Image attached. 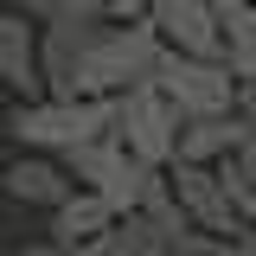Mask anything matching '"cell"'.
Listing matches in <instances>:
<instances>
[{"label":"cell","mask_w":256,"mask_h":256,"mask_svg":"<svg viewBox=\"0 0 256 256\" xmlns=\"http://www.w3.org/2000/svg\"><path fill=\"white\" fill-rule=\"evenodd\" d=\"M218 173H224V192H230V205H237V212H244V224L256 230V141H250L237 160H224Z\"/></svg>","instance_id":"obj_16"},{"label":"cell","mask_w":256,"mask_h":256,"mask_svg":"<svg viewBox=\"0 0 256 256\" xmlns=\"http://www.w3.org/2000/svg\"><path fill=\"white\" fill-rule=\"evenodd\" d=\"M102 256H173V244H166V237H160L154 224H148L141 212H134V218H122L116 230H109Z\"/></svg>","instance_id":"obj_15"},{"label":"cell","mask_w":256,"mask_h":256,"mask_svg":"<svg viewBox=\"0 0 256 256\" xmlns=\"http://www.w3.org/2000/svg\"><path fill=\"white\" fill-rule=\"evenodd\" d=\"M250 141H256V122L244 109H237V116H205V122L180 128V160H186V166H224V160L244 154Z\"/></svg>","instance_id":"obj_10"},{"label":"cell","mask_w":256,"mask_h":256,"mask_svg":"<svg viewBox=\"0 0 256 256\" xmlns=\"http://www.w3.org/2000/svg\"><path fill=\"white\" fill-rule=\"evenodd\" d=\"M26 20L38 26H90V20H109V0H13Z\"/></svg>","instance_id":"obj_14"},{"label":"cell","mask_w":256,"mask_h":256,"mask_svg":"<svg viewBox=\"0 0 256 256\" xmlns=\"http://www.w3.org/2000/svg\"><path fill=\"white\" fill-rule=\"evenodd\" d=\"M64 166H70V180H77V186L102 192L122 218H134V212L148 205V186H154V166H141V160L128 154L122 134H102V141H90V148H77Z\"/></svg>","instance_id":"obj_4"},{"label":"cell","mask_w":256,"mask_h":256,"mask_svg":"<svg viewBox=\"0 0 256 256\" xmlns=\"http://www.w3.org/2000/svg\"><path fill=\"white\" fill-rule=\"evenodd\" d=\"M160 64H166V45H160V32L148 20H109L102 38L90 45V58H84V77H77V96L84 102H122L128 90H148L160 77Z\"/></svg>","instance_id":"obj_1"},{"label":"cell","mask_w":256,"mask_h":256,"mask_svg":"<svg viewBox=\"0 0 256 256\" xmlns=\"http://www.w3.org/2000/svg\"><path fill=\"white\" fill-rule=\"evenodd\" d=\"M6 134L20 141V154L70 160L77 148H90V141H102V134H116V102H64V96L13 102V109H6Z\"/></svg>","instance_id":"obj_2"},{"label":"cell","mask_w":256,"mask_h":256,"mask_svg":"<svg viewBox=\"0 0 256 256\" xmlns=\"http://www.w3.org/2000/svg\"><path fill=\"white\" fill-rule=\"evenodd\" d=\"M218 256H256V237H244V244H224Z\"/></svg>","instance_id":"obj_19"},{"label":"cell","mask_w":256,"mask_h":256,"mask_svg":"<svg viewBox=\"0 0 256 256\" xmlns=\"http://www.w3.org/2000/svg\"><path fill=\"white\" fill-rule=\"evenodd\" d=\"M148 13H154V0H109V20H122V26L148 20Z\"/></svg>","instance_id":"obj_17"},{"label":"cell","mask_w":256,"mask_h":256,"mask_svg":"<svg viewBox=\"0 0 256 256\" xmlns=\"http://www.w3.org/2000/svg\"><path fill=\"white\" fill-rule=\"evenodd\" d=\"M180 128H186V116H180L154 84H148V90H128L122 102H116V134H122V148L141 160V166H154V173H166V166L180 160Z\"/></svg>","instance_id":"obj_5"},{"label":"cell","mask_w":256,"mask_h":256,"mask_svg":"<svg viewBox=\"0 0 256 256\" xmlns=\"http://www.w3.org/2000/svg\"><path fill=\"white\" fill-rule=\"evenodd\" d=\"M218 6H256V0H218Z\"/></svg>","instance_id":"obj_20"},{"label":"cell","mask_w":256,"mask_h":256,"mask_svg":"<svg viewBox=\"0 0 256 256\" xmlns=\"http://www.w3.org/2000/svg\"><path fill=\"white\" fill-rule=\"evenodd\" d=\"M109 20H90V26H45V90L64 96V102H84L77 96V77H84V58L102 38Z\"/></svg>","instance_id":"obj_12"},{"label":"cell","mask_w":256,"mask_h":256,"mask_svg":"<svg viewBox=\"0 0 256 256\" xmlns=\"http://www.w3.org/2000/svg\"><path fill=\"white\" fill-rule=\"evenodd\" d=\"M154 90L186 116V122H205V116H237V102H244V84L230 77V64L224 58H180V52H166L160 64Z\"/></svg>","instance_id":"obj_3"},{"label":"cell","mask_w":256,"mask_h":256,"mask_svg":"<svg viewBox=\"0 0 256 256\" xmlns=\"http://www.w3.org/2000/svg\"><path fill=\"white\" fill-rule=\"evenodd\" d=\"M0 84L20 102H45V26L26 20L20 6L0 13Z\"/></svg>","instance_id":"obj_7"},{"label":"cell","mask_w":256,"mask_h":256,"mask_svg":"<svg viewBox=\"0 0 256 256\" xmlns=\"http://www.w3.org/2000/svg\"><path fill=\"white\" fill-rule=\"evenodd\" d=\"M148 26H154L160 45H166V52H180V58H224L218 0H154Z\"/></svg>","instance_id":"obj_8"},{"label":"cell","mask_w":256,"mask_h":256,"mask_svg":"<svg viewBox=\"0 0 256 256\" xmlns=\"http://www.w3.org/2000/svg\"><path fill=\"white\" fill-rule=\"evenodd\" d=\"M141 218L154 224L166 244H180V237L192 230V218H186V205H180V192H173V180H166V173H154V186H148V205H141Z\"/></svg>","instance_id":"obj_13"},{"label":"cell","mask_w":256,"mask_h":256,"mask_svg":"<svg viewBox=\"0 0 256 256\" xmlns=\"http://www.w3.org/2000/svg\"><path fill=\"white\" fill-rule=\"evenodd\" d=\"M116 224H122V212H116L102 192L77 186V198H70V205H58L45 230H52V244H64V250H102Z\"/></svg>","instance_id":"obj_11"},{"label":"cell","mask_w":256,"mask_h":256,"mask_svg":"<svg viewBox=\"0 0 256 256\" xmlns=\"http://www.w3.org/2000/svg\"><path fill=\"white\" fill-rule=\"evenodd\" d=\"M0 186H6V198H13V205H38V212H58V205H70V198H77L70 166H64V160H52V154H20V160H6Z\"/></svg>","instance_id":"obj_9"},{"label":"cell","mask_w":256,"mask_h":256,"mask_svg":"<svg viewBox=\"0 0 256 256\" xmlns=\"http://www.w3.org/2000/svg\"><path fill=\"white\" fill-rule=\"evenodd\" d=\"M13 256H102V250H64L52 237H38V244H26V250H13Z\"/></svg>","instance_id":"obj_18"},{"label":"cell","mask_w":256,"mask_h":256,"mask_svg":"<svg viewBox=\"0 0 256 256\" xmlns=\"http://www.w3.org/2000/svg\"><path fill=\"white\" fill-rule=\"evenodd\" d=\"M166 180H173V192H180V205H186L192 230L224 237V244L256 237L250 224H244V212L230 205V192H224V173H218V166H186V160H173V166H166Z\"/></svg>","instance_id":"obj_6"}]
</instances>
